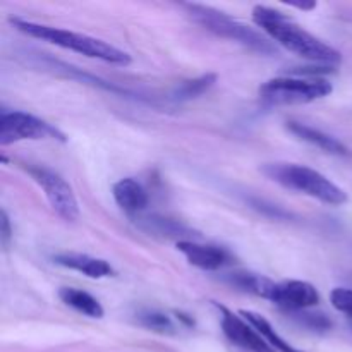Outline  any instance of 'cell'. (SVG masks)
Returning a JSON list of instances; mask_svg holds the SVG:
<instances>
[{
  "mask_svg": "<svg viewBox=\"0 0 352 352\" xmlns=\"http://www.w3.org/2000/svg\"><path fill=\"white\" fill-rule=\"evenodd\" d=\"M253 21L258 28L270 36L272 41L282 45L292 54L306 58L309 62H318L325 67H336L342 60L339 50L330 47L329 43L320 38L313 36L306 30H302L294 19L278 10L265 6H256L253 9Z\"/></svg>",
  "mask_w": 352,
  "mask_h": 352,
  "instance_id": "obj_1",
  "label": "cell"
},
{
  "mask_svg": "<svg viewBox=\"0 0 352 352\" xmlns=\"http://www.w3.org/2000/svg\"><path fill=\"white\" fill-rule=\"evenodd\" d=\"M10 23L21 33L28 34L31 38H38V40L48 41V43L65 48V50L78 52V54L86 55L89 58H98V60L107 62V64H131V57L127 52L120 50V48L113 47V45L107 43V41L98 40V38L62 30V28L47 26V24H38L33 23V21L19 19V17L10 19Z\"/></svg>",
  "mask_w": 352,
  "mask_h": 352,
  "instance_id": "obj_2",
  "label": "cell"
},
{
  "mask_svg": "<svg viewBox=\"0 0 352 352\" xmlns=\"http://www.w3.org/2000/svg\"><path fill=\"white\" fill-rule=\"evenodd\" d=\"M260 170L270 181L292 189V191L311 196L327 205L339 206L347 201V195L344 189H340L336 182L325 177L322 172L306 167V165L277 162V164H265Z\"/></svg>",
  "mask_w": 352,
  "mask_h": 352,
  "instance_id": "obj_3",
  "label": "cell"
},
{
  "mask_svg": "<svg viewBox=\"0 0 352 352\" xmlns=\"http://www.w3.org/2000/svg\"><path fill=\"white\" fill-rule=\"evenodd\" d=\"M186 9L189 10V14H191L196 23L201 24L205 30L212 31L217 36L237 41V43L244 45V47L251 48V50L258 52L261 55L275 54V47L268 38H265L263 34L258 33L253 28L246 26L241 21L230 17L229 14L220 12L213 7L199 6V3H188Z\"/></svg>",
  "mask_w": 352,
  "mask_h": 352,
  "instance_id": "obj_4",
  "label": "cell"
},
{
  "mask_svg": "<svg viewBox=\"0 0 352 352\" xmlns=\"http://www.w3.org/2000/svg\"><path fill=\"white\" fill-rule=\"evenodd\" d=\"M332 89L329 81L320 78H274L260 86V96L272 105H298L323 98Z\"/></svg>",
  "mask_w": 352,
  "mask_h": 352,
  "instance_id": "obj_5",
  "label": "cell"
},
{
  "mask_svg": "<svg viewBox=\"0 0 352 352\" xmlns=\"http://www.w3.org/2000/svg\"><path fill=\"white\" fill-rule=\"evenodd\" d=\"M26 140H55L65 143V136L52 124L31 116V113L14 110L2 112L0 116V144L19 143Z\"/></svg>",
  "mask_w": 352,
  "mask_h": 352,
  "instance_id": "obj_6",
  "label": "cell"
},
{
  "mask_svg": "<svg viewBox=\"0 0 352 352\" xmlns=\"http://www.w3.org/2000/svg\"><path fill=\"white\" fill-rule=\"evenodd\" d=\"M26 170L33 177V181L43 189L54 212L65 222H74L79 217V205L71 186L50 168L28 167Z\"/></svg>",
  "mask_w": 352,
  "mask_h": 352,
  "instance_id": "obj_7",
  "label": "cell"
},
{
  "mask_svg": "<svg viewBox=\"0 0 352 352\" xmlns=\"http://www.w3.org/2000/svg\"><path fill=\"white\" fill-rule=\"evenodd\" d=\"M217 309L220 311V325H222L223 333L227 339L234 344V346L241 347V349L248 352H275L268 346L267 340L246 322L241 315H236L226 306L215 305Z\"/></svg>",
  "mask_w": 352,
  "mask_h": 352,
  "instance_id": "obj_8",
  "label": "cell"
},
{
  "mask_svg": "<svg viewBox=\"0 0 352 352\" xmlns=\"http://www.w3.org/2000/svg\"><path fill=\"white\" fill-rule=\"evenodd\" d=\"M270 301L287 311H305L320 302V294L316 287L305 280L275 282Z\"/></svg>",
  "mask_w": 352,
  "mask_h": 352,
  "instance_id": "obj_9",
  "label": "cell"
},
{
  "mask_svg": "<svg viewBox=\"0 0 352 352\" xmlns=\"http://www.w3.org/2000/svg\"><path fill=\"white\" fill-rule=\"evenodd\" d=\"M177 250L186 256V260L192 267L199 270L215 272L230 263L229 251L213 244H199L195 241H181L177 243Z\"/></svg>",
  "mask_w": 352,
  "mask_h": 352,
  "instance_id": "obj_10",
  "label": "cell"
},
{
  "mask_svg": "<svg viewBox=\"0 0 352 352\" xmlns=\"http://www.w3.org/2000/svg\"><path fill=\"white\" fill-rule=\"evenodd\" d=\"M54 261L60 267L69 268V270L79 272L89 278H105L113 275V268L102 258L89 256V254L81 253H60L55 254Z\"/></svg>",
  "mask_w": 352,
  "mask_h": 352,
  "instance_id": "obj_11",
  "label": "cell"
},
{
  "mask_svg": "<svg viewBox=\"0 0 352 352\" xmlns=\"http://www.w3.org/2000/svg\"><path fill=\"white\" fill-rule=\"evenodd\" d=\"M112 195L117 206L129 215H138L148 205L146 189L133 177L120 179L119 182H116L112 188Z\"/></svg>",
  "mask_w": 352,
  "mask_h": 352,
  "instance_id": "obj_12",
  "label": "cell"
},
{
  "mask_svg": "<svg viewBox=\"0 0 352 352\" xmlns=\"http://www.w3.org/2000/svg\"><path fill=\"white\" fill-rule=\"evenodd\" d=\"M287 129L294 136H298L299 140L306 141V143L313 144V146L320 148V150L327 151V153L337 155V157H351V151L346 144L340 143L337 138L325 134L323 131L315 129V127H309L301 122H287Z\"/></svg>",
  "mask_w": 352,
  "mask_h": 352,
  "instance_id": "obj_13",
  "label": "cell"
},
{
  "mask_svg": "<svg viewBox=\"0 0 352 352\" xmlns=\"http://www.w3.org/2000/svg\"><path fill=\"white\" fill-rule=\"evenodd\" d=\"M58 298L69 308L76 309L81 315L88 316V318H103V306L100 305L98 299L93 298L88 292L81 291L76 287H62L58 291Z\"/></svg>",
  "mask_w": 352,
  "mask_h": 352,
  "instance_id": "obj_14",
  "label": "cell"
},
{
  "mask_svg": "<svg viewBox=\"0 0 352 352\" xmlns=\"http://www.w3.org/2000/svg\"><path fill=\"white\" fill-rule=\"evenodd\" d=\"M239 315L243 316V318L246 320V322L250 323V325L253 327V329L256 330V332L260 333L265 340H267L268 346H270L272 349H275L278 352H302V351L296 349L294 346H291L287 340L282 339V337L277 333V330L270 325V322H268L263 315H260V313L246 311V309H243V311H239Z\"/></svg>",
  "mask_w": 352,
  "mask_h": 352,
  "instance_id": "obj_15",
  "label": "cell"
},
{
  "mask_svg": "<svg viewBox=\"0 0 352 352\" xmlns=\"http://www.w3.org/2000/svg\"><path fill=\"white\" fill-rule=\"evenodd\" d=\"M230 285L241 289L244 292H250V294L260 296L270 301L272 291H274L275 282L270 278L263 277V275L258 274H232L227 277Z\"/></svg>",
  "mask_w": 352,
  "mask_h": 352,
  "instance_id": "obj_16",
  "label": "cell"
},
{
  "mask_svg": "<svg viewBox=\"0 0 352 352\" xmlns=\"http://www.w3.org/2000/svg\"><path fill=\"white\" fill-rule=\"evenodd\" d=\"M140 226L151 234H160V236L179 239L177 243L184 241L182 237L192 236V232L186 226L175 222V220L162 219V217H146V219H140Z\"/></svg>",
  "mask_w": 352,
  "mask_h": 352,
  "instance_id": "obj_17",
  "label": "cell"
},
{
  "mask_svg": "<svg viewBox=\"0 0 352 352\" xmlns=\"http://www.w3.org/2000/svg\"><path fill=\"white\" fill-rule=\"evenodd\" d=\"M215 82L217 74H205L196 79H189V81H184L181 86H177V89L174 91V100L184 102V100L198 98L203 93L208 91Z\"/></svg>",
  "mask_w": 352,
  "mask_h": 352,
  "instance_id": "obj_18",
  "label": "cell"
},
{
  "mask_svg": "<svg viewBox=\"0 0 352 352\" xmlns=\"http://www.w3.org/2000/svg\"><path fill=\"white\" fill-rule=\"evenodd\" d=\"M140 322L146 329L157 330V332H172L174 330V323L164 313H144V315L140 316Z\"/></svg>",
  "mask_w": 352,
  "mask_h": 352,
  "instance_id": "obj_19",
  "label": "cell"
},
{
  "mask_svg": "<svg viewBox=\"0 0 352 352\" xmlns=\"http://www.w3.org/2000/svg\"><path fill=\"white\" fill-rule=\"evenodd\" d=\"M330 302L337 311L344 313L352 318V289L336 287L330 292Z\"/></svg>",
  "mask_w": 352,
  "mask_h": 352,
  "instance_id": "obj_20",
  "label": "cell"
},
{
  "mask_svg": "<svg viewBox=\"0 0 352 352\" xmlns=\"http://www.w3.org/2000/svg\"><path fill=\"white\" fill-rule=\"evenodd\" d=\"M0 223H2V243L7 244V241L10 239V234H12V230H10L9 217H7L6 210H2V220H0Z\"/></svg>",
  "mask_w": 352,
  "mask_h": 352,
  "instance_id": "obj_21",
  "label": "cell"
}]
</instances>
